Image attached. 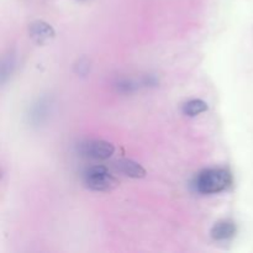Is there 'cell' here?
Instances as JSON below:
<instances>
[{
  "label": "cell",
  "mask_w": 253,
  "mask_h": 253,
  "mask_svg": "<svg viewBox=\"0 0 253 253\" xmlns=\"http://www.w3.org/2000/svg\"><path fill=\"white\" fill-rule=\"evenodd\" d=\"M81 152L89 158L96 161H105L115 152L113 143L104 140H89L81 145Z\"/></svg>",
  "instance_id": "3"
},
{
  "label": "cell",
  "mask_w": 253,
  "mask_h": 253,
  "mask_svg": "<svg viewBox=\"0 0 253 253\" xmlns=\"http://www.w3.org/2000/svg\"><path fill=\"white\" fill-rule=\"evenodd\" d=\"M15 67V58L12 54L5 57L1 63V83H5L6 79L9 78L10 74L12 73V69Z\"/></svg>",
  "instance_id": "9"
},
{
  "label": "cell",
  "mask_w": 253,
  "mask_h": 253,
  "mask_svg": "<svg viewBox=\"0 0 253 253\" xmlns=\"http://www.w3.org/2000/svg\"><path fill=\"white\" fill-rule=\"evenodd\" d=\"M29 34L36 43L43 44L54 37V30L44 21H35L30 25Z\"/></svg>",
  "instance_id": "4"
},
{
  "label": "cell",
  "mask_w": 253,
  "mask_h": 253,
  "mask_svg": "<svg viewBox=\"0 0 253 253\" xmlns=\"http://www.w3.org/2000/svg\"><path fill=\"white\" fill-rule=\"evenodd\" d=\"M232 182L230 172L225 168H209L195 178V188L202 194H216L227 189Z\"/></svg>",
  "instance_id": "1"
},
{
  "label": "cell",
  "mask_w": 253,
  "mask_h": 253,
  "mask_svg": "<svg viewBox=\"0 0 253 253\" xmlns=\"http://www.w3.org/2000/svg\"><path fill=\"white\" fill-rule=\"evenodd\" d=\"M208 110V104L202 99H192V100L187 101L183 105V113L184 115L194 118V116L200 115V114L205 113Z\"/></svg>",
  "instance_id": "7"
},
{
  "label": "cell",
  "mask_w": 253,
  "mask_h": 253,
  "mask_svg": "<svg viewBox=\"0 0 253 253\" xmlns=\"http://www.w3.org/2000/svg\"><path fill=\"white\" fill-rule=\"evenodd\" d=\"M236 234V225L231 220H220L210 230V235L216 241L230 240Z\"/></svg>",
  "instance_id": "5"
},
{
  "label": "cell",
  "mask_w": 253,
  "mask_h": 253,
  "mask_svg": "<svg viewBox=\"0 0 253 253\" xmlns=\"http://www.w3.org/2000/svg\"><path fill=\"white\" fill-rule=\"evenodd\" d=\"M86 187L95 192H109L119 185V180L104 166L90 167L84 174Z\"/></svg>",
  "instance_id": "2"
},
{
  "label": "cell",
  "mask_w": 253,
  "mask_h": 253,
  "mask_svg": "<svg viewBox=\"0 0 253 253\" xmlns=\"http://www.w3.org/2000/svg\"><path fill=\"white\" fill-rule=\"evenodd\" d=\"M115 167L119 172L131 178H143L146 175V169L142 166L138 165L135 161L127 160V158L116 161Z\"/></svg>",
  "instance_id": "6"
},
{
  "label": "cell",
  "mask_w": 253,
  "mask_h": 253,
  "mask_svg": "<svg viewBox=\"0 0 253 253\" xmlns=\"http://www.w3.org/2000/svg\"><path fill=\"white\" fill-rule=\"evenodd\" d=\"M48 101L41 99V100L37 101L31 109V114H30V118L34 121L35 124H41L44 119L47 118V114H48Z\"/></svg>",
  "instance_id": "8"
}]
</instances>
